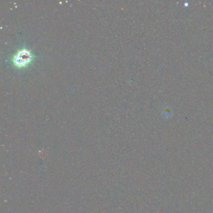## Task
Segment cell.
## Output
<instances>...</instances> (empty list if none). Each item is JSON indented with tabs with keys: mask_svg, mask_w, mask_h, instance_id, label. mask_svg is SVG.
I'll return each mask as SVG.
<instances>
[{
	"mask_svg": "<svg viewBox=\"0 0 213 213\" xmlns=\"http://www.w3.org/2000/svg\"><path fill=\"white\" fill-rule=\"evenodd\" d=\"M34 58L35 56L31 51L23 48L18 50L13 56V63L17 68H24L30 64L33 61Z\"/></svg>",
	"mask_w": 213,
	"mask_h": 213,
	"instance_id": "cell-1",
	"label": "cell"
}]
</instances>
